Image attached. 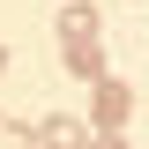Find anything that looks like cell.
I'll use <instances>...</instances> for the list:
<instances>
[{
  "instance_id": "cell-4",
  "label": "cell",
  "mask_w": 149,
  "mask_h": 149,
  "mask_svg": "<svg viewBox=\"0 0 149 149\" xmlns=\"http://www.w3.org/2000/svg\"><path fill=\"white\" fill-rule=\"evenodd\" d=\"M60 37H97V8L90 0H67L60 8Z\"/></svg>"
},
{
  "instance_id": "cell-7",
  "label": "cell",
  "mask_w": 149,
  "mask_h": 149,
  "mask_svg": "<svg viewBox=\"0 0 149 149\" xmlns=\"http://www.w3.org/2000/svg\"><path fill=\"white\" fill-rule=\"evenodd\" d=\"M0 67H8V45H0Z\"/></svg>"
},
{
  "instance_id": "cell-3",
  "label": "cell",
  "mask_w": 149,
  "mask_h": 149,
  "mask_svg": "<svg viewBox=\"0 0 149 149\" xmlns=\"http://www.w3.org/2000/svg\"><path fill=\"white\" fill-rule=\"evenodd\" d=\"M60 67H67L74 82H104V45H97V37H67Z\"/></svg>"
},
{
  "instance_id": "cell-6",
  "label": "cell",
  "mask_w": 149,
  "mask_h": 149,
  "mask_svg": "<svg viewBox=\"0 0 149 149\" xmlns=\"http://www.w3.org/2000/svg\"><path fill=\"white\" fill-rule=\"evenodd\" d=\"M90 149H127V134H90Z\"/></svg>"
},
{
  "instance_id": "cell-1",
  "label": "cell",
  "mask_w": 149,
  "mask_h": 149,
  "mask_svg": "<svg viewBox=\"0 0 149 149\" xmlns=\"http://www.w3.org/2000/svg\"><path fill=\"white\" fill-rule=\"evenodd\" d=\"M90 127L97 134H119V127H127V112H134V90H127V82H112V74H104V82H90Z\"/></svg>"
},
{
  "instance_id": "cell-5",
  "label": "cell",
  "mask_w": 149,
  "mask_h": 149,
  "mask_svg": "<svg viewBox=\"0 0 149 149\" xmlns=\"http://www.w3.org/2000/svg\"><path fill=\"white\" fill-rule=\"evenodd\" d=\"M0 149H37V142H30V127H0Z\"/></svg>"
},
{
  "instance_id": "cell-2",
  "label": "cell",
  "mask_w": 149,
  "mask_h": 149,
  "mask_svg": "<svg viewBox=\"0 0 149 149\" xmlns=\"http://www.w3.org/2000/svg\"><path fill=\"white\" fill-rule=\"evenodd\" d=\"M37 149H90V119H74V112H45V127H30Z\"/></svg>"
}]
</instances>
